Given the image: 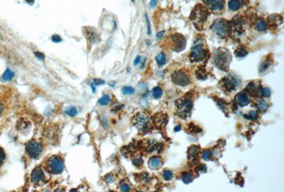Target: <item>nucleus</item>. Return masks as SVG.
I'll use <instances>...</instances> for the list:
<instances>
[{"instance_id":"nucleus-1","label":"nucleus","mask_w":284,"mask_h":192,"mask_svg":"<svg viewBox=\"0 0 284 192\" xmlns=\"http://www.w3.org/2000/svg\"><path fill=\"white\" fill-rule=\"evenodd\" d=\"M209 15V11L207 7L202 6L201 4L197 5L191 12L190 19L197 28V29H200L203 27L204 24L207 20Z\"/></svg>"},{"instance_id":"nucleus-2","label":"nucleus","mask_w":284,"mask_h":192,"mask_svg":"<svg viewBox=\"0 0 284 192\" xmlns=\"http://www.w3.org/2000/svg\"><path fill=\"white\" fill-rule=\"evenodd\" d=\"M214 60L219 69L227 70L232 61V55L226 49L220 48L214 52Z\"/></svg>"},{"instance_id":"nucleus-3","label":"nucleus","mask_w":284,"mask_h":192,"mask_svg":"<svg viewBox=\"0 0 284 192\" xmlns=\"http://www.w3.org/2000/svg\"><path fill=\"white\" fill-rule=\"evenodd\" d=\"M211 29L218 36L224 38L228 36L231 31L230 22L225 19H217L213 23Z\"/></svg>"},{"instance_id":"nucleus-4","label":"nucleus","mask_w":284,"mask_h":192,"mask_svg":"<svg viewBox=\"0 0 284 192\" xmlns=\"http://www.w3.org/2000/svg\"><path fill=\"white\" fill-rule=\"evenodd\" d=\"M206 55V51L203 47L201 40H196L195 43L192 47L191 54H190V59L192 62L199 63L205 59Z\"/></svg>"},{"instance_id":"nucleus-5","label":"nucleus","mask_w":284,"mask_h":192,"mask_svg":"<svg viewBox=\"0 0 284 192\" xmlns=\"http://www.w3.org/2000/svg\"><path fill=\"white\" fill-rule=\"evenodd\" d=\"M178 107V114L180 117L185 118L191 114V109L193 108V103L190 99H180L176 102Z\"/></svg>"},{"instance_id":"nucleus-6","label":"nucleus","mask_w":284,"mask_h":192,"mask_svg":"<svg viewBox=\"0 0 284 192\" xmlns=\"http://www.w3.org/2000/svg\"><path fill=\"white\" fill-rule=\"evenodd\" d=\"M64 169L63 160L58 156H52L48 163V170L51 173L59 174Z\"/></svg>"},{"instance_id":"nucleus-7","label":"nucleus","mask_w":284,"mask_h":192,"mask_svg":"<svg viewBox=\"0 0 284 192\" xmlns=\"http://www.w3.org/2000/svg\"><path fill=\"white\" fill-rule=\"evenodd\" d=\"M133 123L139 131H144L149 128V125H150V120L146 114L138 113L134 116V119H133Z\"/></svg>"},{"instance_id":"nucleus-8","label":"nucleus","mask_w":284,"mask_h":192,"mask_svg":"<svg viewBox=\"0 0 284 192\" xmlns=\"http://www.w3.org/2000/svg\"><path fill=\"white\" fill-rule=\"evenodd\" d=\"M172 43V49L175 52H180L185 47L186 40L183 35L180 33H175L170 36Z\"/></svg>"},{"instance_id":"nucleus-9","label":"nucleus","mask_w":284,"mask_h":192,"mask_svg":"<svg viewBox=\"0 0 284 192\" xmlns=\"http://www.w3.org/2000/svg\"><path fill=\"white\" fill-rule=\"evenodd\" d=\"M43 150L42 145L40 142L31 140L28 142L26 145V152L28 155L33 159H36L40 156Z\"/></svg>"},{"instance_id":"nucleus-10","label":"nucleus","mask_w":284,"mask_h":192,"mask_svg":"<svg viewBox=\"0 0 284 192\" xmlns=\"http://www.w3.org/2000/svg\"><path fill=\"white\" fill-rule=\"evenodd\" d=\"M171 77L174 83L179 86H186L189 84L190 82H191L188 75L180 70L174 72L172 74Z\"/></svg>"},{"instance_id":"nucleus-11","label":"nucleus","mask_w":284,"mask_h":192,"mask_svg":"<svg viewBox=\"0 0 284 192\" xmlns=\"http://www.w3.org/2000/svg\"><path fill=\"white\" fill-rule=\"evenodd\" d=\"M203 2L212 12L222 11L225 6V0H203Z\"/></svg>"},{"instance_id":"nucleus-12","label":"nucleus","mask_w":284,"mask_h":192,"mask_svg":"<svg viewBox=\"0 0 284 192\" xmlns=\"http://www.w3.org/2000/svg\"><path fill=\"white\" fill-rule=\"evenodd\" d=\"M222 82L225 89L229 91L234 90L237 86H239V84H240L239 80H238V79L234 78L233 77H229L223 79Z\"/></svg>"},{"instance_id":"nucleus-13","label":"nucleus","mask_w":284,"mask_h":192,"mask_svg":"<svg viewBox=\"0 0 284 192\" xmlns=\"http://www.w3.org/2000/svg\"><path fill=\"white\" fill-rule=\"evenodd\" d=\"M44 174L40 167H36L33 170L31 173V181L35 184L39 183L43 180Z\"/></svg>"},{"instance_id":"nucleus-14","label":"nucleus","mask_w":284,"mask_h":192,"mask_svg":"<svg viewBox=\"0 0 284 192\" xmlns=\"http://www.w3.org/2000/svg\"><path fill=\"white\" fill-rule=\"evenodd\" d=\"M235 101L239 105L241 106H246L249 103V99L248 97L246 96V94L244 92H240L239 94L236 95L235 96Z\"/></svg>"},{"instance_id":"nucleus-15","label":"nucleus","mask_w":284,"mask_h":192,"mask_svg":"<svg viewBox=\"0 0 284 192\" xmlns=\"http://www.w3.org/2000/svg\"><path fill=\"white\" fill-rule=\"evenodd\" d=\"M162 160H161V158L157 157H154L149 162V167L151 169H159L162 166Z\"/></svg>"},{"instance_id":"nucleus-16","label":"nucleus","mask_w":284,"mask_h":192,"mask_svg":"<svg viewBox=\"0 0 284 192\" xmlns=\"http://www.w3.org/2000/svg\"><path fill=\"white\" fill-rule=\"evenodd\" d=\"M199 152V147L198 146H191L188 150V155L189 160H194L198 156Z\"/></svg>"},{"instance_id":"nucleus-17","label":"nucleus","mask_w":284,"mask_h":192,"mask_svg":"<svg viewBox=\"0 0 284 192\" xmlns=\"http://www.w3.org/2000/svg\"><path fill=\"white\" fill-rule=\"evenodd\" d=\"M87 33L88 34V38L90 41L92 43H96L99 40V36L97 33L96 32L95 30H92L91 29H89L87 30Z\"/></svg>"},{"instance_id":"nucleus-18","label":"nucleus","mask_w":284,"mask_h":192,"mask_svg":"<svg viewBox=\"0 0 284 192\" xmlns=\"http://www.w3.org/2000/svg\"><path fill=\"white\" fill-rule=\"evenodd\" d=\"M14 77V73L12 72L9 68H7V69L5 70V72L4 73V74L1 76V80L4 81V82H9V81L12 80L13 79V77Z\"/></svg>"},{"instance_id":"nucleus-19","label":"nucleus","mask_w":284,"mask_h":192,"mask_svg":"<svg viewBox=\"0 0 284 192\" xmlns=\"http://www.w3.org/2000/svg\"><path fill=\"white\" fill-rule=\"evenodd\" d=\"M240 6L241 3L239 0H230L228 3V7L232 11H237Z\"/></svg>"},{"instance_id":"nucleus-20","label":"nucleus","mask_w":284,"mask_h":192,"mask_svg":"<svg viewBox=\"0 0 284 192\" xmlns=\"http://www.w3.org/2000/svg\"><path fill=\"white\" fill-rule=\"evenodd\" d=\"M248 51L243 47H238L234 51V55L237 58H244L247 55Z\"/></svg>"},{"instance_id":"nucleus-21","label":"nucleus","mask_w":284,"mask_h":192,"mask_svg":"<svg viewBox=\"0 0 284 192\" xmlns=\"http://www.w3.org/2000/svg\"><path fill=\"white\" fill-rule=\"evenodd\" d=\"M271 61L269 59H266L264 61H263L262 63H261V65L259 67V71L261 73H264L266 72V70L269 69V68L271 65Z\"/></svg>"},{"instance_id":"nucleus-22","label":"nucleus","mask_w":284,"mask_h":192,"mask_svg":"<svg viewBox=\"0 0 284 192\" xmlns=\"http://www.w3.org/2000/svg\"><path fill=\"white\" fill-rule=\"evenodd\" d=\"M156 62H157L158 65L159 67H161L163 65H164L166 64V55L163 52H161L156 56Z\"/></svg>"},{"instance_id":"nucleus-23","label":"nucleus","mask_w":284,"mask_h":192,"mask_svg":"<svg viewBox=\"0 0 284 192\" xmlns=\"http://www.w3.org/2000/svg\"><path fill=\"white\" fill-rule=\"evenodd\" d=\"M266 27H267L266 22L264 20H263V19L259 20V22H257L256 25V29L257 31H265L266 29Z\"/></svg>"},{"instance_id":"nucleus-24","label":"nucleus","mask_w":284,"mask_h":192,"mask_svg":"<svg viewBox=\"0 0 284 192\" xmlns=\"http://www.w3.org/2000/svg\"><path fill=\"white\" fill-rule=\"evenodd\" d=\"M152 94H153V96H154V98L159 99L161 97V96H162L163 91L159 87H156L155 88H154V89H153Z\"/></svg>"},{"instance_id":"nucleus-25","label":"nucleus","mask_w":284,"mask_h":192,"mask_svg":"<svg viewBox=\"0 0 284 192\" xmlns=\"http://www.w3.org/2000/svg\"><path fill=\"white\" fill-rule=\"evenodd\" d=\"M65 113L70 116H75L78 114V110L75 107H67L65 109Z\"/></svg>"},{"instance_id":"nucleus-26","label":"nucleus","mask_w":284,"mask_h":192,"mask_svg":"<svg viewBox=\"0 0 284 192\" xmlns=\"http://www.w3.org/2000/svg\"><path fill=\"white\" fill-rule=\"evenodd\" d=\"M99 104L102 106H106L110 102V97L109 95H104L102 98L99 99L98 101Z\"/></svg>"},{"instance_id":"nucleus-27","label":"nucleus","mask_w":284,"mask_h":192,"mask_svg":"<svg viewBox=\"0 0 284 192\" xmlns=\"http://www.w3.org/2000/svg\"><path fill=\"white\" fill-rule=\"evenodd\" d=\"M182 179L184 183L185 184H188V183L191 182L192 181V175L189 172H184L182 175Z\"/></svg>"},{"instance_id":"nucleus-28","label":"nucleus","mask_w":284,"mask_h":192,"mask_svg":"<svg viewBox=\"0 0 284 192\" xmlns=\"http://www.w3.org/2000/svg\"><path fill=\"white\" fill-rule=\"evenodd\" d=\"M134 89L131 87H124L122 88V92L124 95H131L134 93Z\"/></svg>"},{"instance_id":"nucleus-29","label":"nucleus","mask_w":284,"mask_h":192,"mask_svg":"<svg viewBox=\"0 0 284 192\" xmlns=\"http://www.w3.org/2000/svg\"><path fill=\"white\" fill-rule=\"evenodd\" d=\"M257 116H258V114H257V112L255 111H251L248 113L247 115H245L244 117L246 118L247 119L256 120L257 119Z\"/></svg>"},{"instance_id":"nucleus-30","label":"nucleus","mask_w":284,"mask_h":192,"mask_svg":"<svg viewBox=\"0 0 284 192\" xmlns=\"http://www.w3.org/2000/svg\"><path fill=\"white\" fill-rule=\"evenodd\" d=\"M163 178L165 179V180L169 181L172 179V178H173V172H172L171 171L165 170L164 172H163Z\"/></svg>"},{"instance_id":"nucleus-31","label":"nucleus","mask_w":284,"mask_h":192,"mask_svg":"<svg viewBox=\"0 0 284 192\" xmlns=\"http://www.w3.org/2000/svg\"><path fill=\"white\" fill-rule=\"evenodd\" d=\"M257 107H258V109H259V110H261V111H264V110H266V109H267V107H268V104H267V103H266V101H259L258 102V104H257Z\"/></svg>"},{"instance_id":"nucleus-32","label":"nucleus","mask_w":284,"mask_h":192,"mask_svg":"<svg viewBox=\"0 0 284 192\" xmlns=\"http://www.w3.org/2000/svg\"><path fill=\"white\" fill-rule=\"evenodd\" d=\"M145 19H146V25H147V33H148V35H151V24H150V21H149V16L147 14H145Z\"/></svg>"},{"instance_id":"nucleus-33","label":"nucleus","mask_w":284,"mask_h":192,"mask_svg":"<svg viewBox=\"0 0 284 192\" xmlns=\"http://www.w3.org/2000/svg\"><path fill=\"white\" fill-rule=\"evenodd\" d=\"M262 94L264 97H269V96H270V95H271V90L267 87L264 88L262 90Z\"/></svg>"},{"instance_id":"nucleus-34","label":"nucleus","mask_w":284,"mask_h":192,"mask_svg":"<svg viewBox=\"0 0 284 192\" xmlns=\"http://www.w3.org/2000/svg\"><path fill=\"white\" fill-rule=\"evenodd\" d=\"M211 156V152L209 150H205L202 154V159L205 160H209Z\"/></svg>"},{"instance_id":"nucleus-35","label":"nucleus","mask_w":284,"mask_h":192,"mask_svg":"<svg viewBox=\"0 0 284 192\" xmlns=\"http://www.w3.org/2000/svg\"><path fill=\"white\" fill-rule=\"evenodd\" d=\"M143 160L141 157H136L133 160V164L136 166H141V165H143Z\"/></svg>"},{"instance_id":"nucleus-36","label":"nucleus","mask_w":284,"mask_h":192,"mask_svg":"<svg viewBox=\"0 0 284 192\" xmlns=\"http://www.w3.org/2000/svg\"><path fill=\"white\" fill-rule=\"evenodd\" d=\"M5 157H6V155H5L4 150L1 147H0V165L4 163Z\"/></svg>"},{"instance_id":"nucleus-37","label":"nucleus","mask_w":284,"mask_h":192,"mask_svg":"<svg viewBox=\"0 0 284 192\" xmlns=\"http://www.w3.org/2000/svg\"><path fill=\"white\" fill-rule=\"evenodd\" d=\"M51 40H52V41L54 42V43H60V42L62 41L61 38L57 34L53 35V36L51 37Z\"/></svg>"},{"instance_id":"nucleus-38","label":"nucleus","mask_w":284,"mask_h":192,"mask_svg":"<svg viewBox=\"0 0 284 192\" xmlns=\"http://www.w3.org/2000/svg\"><path fill=\"white\" fill-rule=\"evenodd\" d=\"M34 54H35L36 57L38 58V59L41 60H43L45 59V55H44V54L42 53V52L37 51V52H34Z\"/></svg>"},{"instance_id":"nucleus-39","label":"nucleus","mask_w":284,"mask_h":192,"mask_svg":"<svg viewBox=\"0 0 284 192\" xmlns=\"http://www.w3.org/2000/svg\"><path fill=\"white\" fill-rule=\"evenodd\" d=\"M93 82H94V84H95V85H97V86L102 85V84H104V83H105V82H104V81L103 80H101V79H97V78L94 79Z\"/></svg>"},{"instance_id":"nucleus-40","label":"nucleus","mask_w":284,"mask_h":192,"mask_svg":"<svg viewBox=\"0 0 284 192\" xmlns=\"http://www.w3.org/2000/svg\"><path fill=\"white\" fill-rule=\"evenodd\" d=\"M120 189L122 191H129L130 190V187H129V185H127V184H124L121 186Z\"/></svg>"},{"instance_id":"nucleus-41","label":"nucleus","mask_w":284,"mask_h":192,"mask_svg":"<svg viewBox=\"0 0 284 192\" xmlns=\"http://www.w3.org/2000/svg\"><path fill=\"white\" fill-rule=\"evenodd\" d=\"M198 172H206V167L205 165H200V167H198Z\"/></svg>"},{"instance_id":"nucleus-42","label":"nucleus","mask_w":284,"mask_h":192,"mask_svg":"<svg viewBox=\"0 0 284 192\" xmlns=\"http://www.w3.org/2000/svg\"><path fill=\"white\" fill-rule=\"evenodd\" d=\"M156 4H157V1H156V0H151V3H150L151 7V8L155 7V6H156Z\"/></svg>"},{"instance_id":"nucleus-43","label":"nucleus","mask_w":284,"mask_h":192,"mask_svg":"<svg viewBox=\"0 0 284 192\" xmlns=\"http://www.w3.org/2000/svg\"><path fill=\"white\" fill-rule=\"evenodd\" d=\"M140 60H141V57H140V56H137V57L136 58V59H135V60H134V65H138V63H139Z\"/></svg>"},{"instance_id":"nucleus-44","label":"nucleus","mask_w":284,"mask_h":192,"mask_svg":"<svg viewBox=\"0 0 284 192\" xmlns=\"http://www.w3.org/2000/svg\"><path fill=\"white\" fill-rule=\"evenodd\" d=\"M25 1H26V2L28 3V4L31 5V6H32L35 2V0H25Z\"/></svg>"},{"instance_id":"nucleus-45","label":"nucleus","mask_w":284,"mask_h":192,"mask_svg":"<svg viewBox=\"0 0 284 192\" xmlns=\"http://www.w3.org/2000/svg\"><path fill=\"white\" fill-rule=\"evenodd\" d=\"M164 33L163 32V31H161V32H159V33H158V34H157V38H161V37H162L163 36V33Z\"/></svg>"},{"instance_id":"nucleus-46","label":"nucleus","mask_w":284,"mask_h":192,"mask_svg":"<svg viewBox=\"0 0 284 192\" xmlns=\"http://www.w3.org/2000/svg\"><path fill=\"white\" fill-rule=\"evenodd\" d=\"M2 111H3V105L0 102V116H1V113H2Z\"/></svg>"},{"instance_id":"nucleus-47","label":"nucleus","mask_w":284,"mask_h":192,"mask_svg":"<svg viewBox=\"0 0 284 192\" xmlns=\"http://www.w3.org/2000/svg\"><path fill=\"white\" fill-rule=\"evenodd\" d=\"M180 129H181L180 126H177L175 128V131H180Z\"/></svg>"},{"instance_id":"nucleus-48","label":"nucleus","mask_w":284,"mask_h":192,"mask_svg":"<svg viewBox=\"0 0 284 192\" xmlns=\"http://www.w3.org/2000/svg\"><path fill=\"white\" fill-rule=\"evenodd\" d=\"M134 1H135V0H131V1H132V2H134Z\"/></svg>"}]
</instances>
